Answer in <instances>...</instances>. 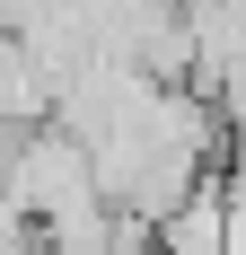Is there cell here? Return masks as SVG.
Wrapping results in <instances>:
<instances>
[{
    "mask_svg": "<svg viewBox=\"0 0 246 255\" xmlns=\"http://www.w3.org/2000/svg\"><path fill=\"white\" fill-rule=\"evenodd\" d=\"M62 106V71L26 35H0V132H26V124H53Z\"/></svg>",
    "mask_w": 246,
    "mask_h": 255,
    "instance_id": "obj_1",
    "label": "cell"
},
{
    "mask_svg": "<svg viewBox=\"0 0 246 255\" xmlns=\"http://www.w3.org/2000/svg\"><path fill=\"white\" fill-rule=\"evenodd\" d=\"M26 247H44V229H35V211L0 185V255H26Z\"/></svg>",
    "mask_w": 246,
    "mask_h": 255,
    "instance_id": "obj_2",
    "label": "cell"
}]
</instances>
